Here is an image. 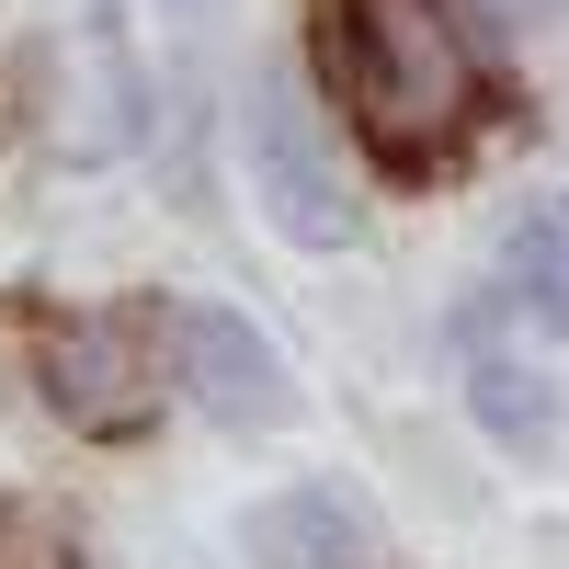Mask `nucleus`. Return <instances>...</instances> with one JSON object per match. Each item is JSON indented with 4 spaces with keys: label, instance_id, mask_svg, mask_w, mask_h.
Returning a JSON list of instances; mask_svg holds the SVG:
<instances>
[{
    "label": "nucleus",
    "instance_id": "7",
    "mask_svg": "<svg viewBox=\"0 0 569 569\" xmlns=\"http://www.w3.org/2000/svg\"><path fill=\"white\" fill-rule=\"evenodd\" d=\"M501 12H558V0H501Z\"/></svg>",
    "mask_w": 569,
    "mask_h": 569
},
{
    "label": "nucleus",
    "instance_id": "1",
    "mask_svg": "<svg viewBox=\"0 0 569 569\" xmlns=\"http://www.w3.org/2000/svg\"><path fill=\"white\" fill-rule=\"evenodd\" d=\"M342 91L388 160H433L479 114V58L445 0H342Z\"/></svg>",
    "mask_w": 569,
    "mask_h": 569
},
{
    "label": "nucleus",
    "instance_id": "3",
    "mask_svg": "<svg viewBox=\"0 0 569 569\" xmlns=\"http://www.w3.org/2000/svg\"><path fill=\"white\" fill-rule=\"evenodd\" d=\"M46 376H58L46 399H58L80 433H126V421L149 410V342H137L126 319H80L69 342L46 353Z\"/></svg>",
    "mask_w": 569,
    "mask_h": 569
},
{
    "label": "nucleus",
    "instance_id": "6",
    "mask_svg": "<svg viewBox=\"0 0 569 569\" xmlns=\"http://www.w3.org/2000/svg\"><path fill=\"white\" fill-rule=\"evenodd\" d=\"M467 388H479V421L525 456H558V365L547 353H512L490 330H467Z\"/></svg>",
    "mask_w": 569,
    "mask_h": 569
},
{
    "label": "nucleus",
    "instance_id": "4",
    "mask_svg": "<svg viewBox=\"0 0 569 569\" xmlns=\"http://www.w3.org/2000/svg\"><path fill=\"white\" fill-rule=\"evenodd\" d=\"M182 365H194V399L217 421H273L284 410V365L273 342H251V319H228V308H182Z\"/></svg>",
    "mask_w": 569,
    "mask_h": 569
},
{
    "label": "nucleus",
    "instance_id": "5",
    "mask_svg": "<svg viewBox=\"0 0 569 569\" xmlns=\"http://www.w3.org/2000/svg\"><path fill=\"white\" fill-rule=\"evenodd\" d=\"M251 569H376V525L342 490H273L251 512Z\"/></svg>",
    "mask_w": 569,
    "mask_h": 569
},
{
    "label": "nucleus",
    "instance_id": "2",
    "mask_svg": "<svg viewBox=\"0 0 569 569\" xmlns=\"http://www.w3.org/2000/svg\"><path fill=\"white\" fill-rule=\"evenodd\" d=\"M251 182H262V206L297 228L308 251L353 240V194H342V171H330V149H319L308 91L284 69H262V91H251Z\"/></svg>",
    "mask_w": 569,
    "mask_h": 569
}]
</instances>
